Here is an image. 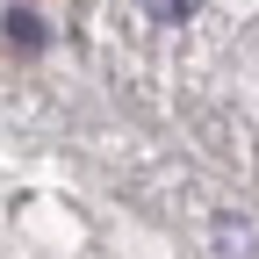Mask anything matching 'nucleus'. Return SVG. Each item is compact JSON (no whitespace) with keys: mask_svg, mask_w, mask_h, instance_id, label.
Returning a JSON list of instances; mask_svg holds the SVG:
<instances>
[{"mask_svg":"<svg viewBox=\"0 0 259 259\" xmlns=\"http://www.w3.org/2000/svg\"><path fill=\"white\" fill-rule=\"evenodd\" d=\"M8 36H15V44H29V51H36V44H44V22H36V15H29V8H15V15H8Z\"/></svg>","mask_w":259,"mask_h":259,"instance_id":"f257e3e1","label":"nucleus"},{"mask_svg":"<svg viewBox=\"0 0 259 259\" xmlns=\"http://www.w3.org/2000/svg\"><path fill=\"white\" fill-rule=\"evenodd\" d=\"M194 8H202V0H144V15H151V22H187Z\"/></svg>","mask_w":259,"mask_h":259,"instance_id":"f03ea898","label":"nucleus"}]
</instances>
